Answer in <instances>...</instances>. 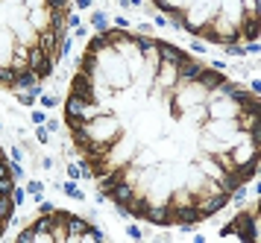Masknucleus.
Wrapping results in <instances>:
<instances>
[{"label": "nucleus", "instance_id": "15", "mask_svg": "<svg viewBox=\"0 0 261 243\" xmlns=\"http://www.w3.org/2000/svg\"><path fill=\"white\" fill-rule=\"evenodd\" d=\"M38 103L44 105V109H53V105L59 103V100H56V97H53V94H44V97H41V100H38Z\"/></svg>", "mask_w": 261, "mask_h": 243}, {"label": "nucleus", "instance_id": "9", "mask_svg": "<svg viewBox=\"0 0 261 243\" xmlns=\"http://www.w3.org/2000/svg\"><path fill=\"white\" fill-rule=\"evenodd\" d=\"M109 47H112V44H109L106 33H97L94 38H91V41H88V53H94V56H97V53H100V50H109Z\"/></svg>", "mask_w": 261, "mask_h": 243}, {"label": "nucleus", "instance_id": "19", "mask_svg": "<svg viewBox=\"0 0 261 243\" xmlns=\"http://www.w3.org/2000/svg\"><path fill=\"white\" fill-rule=\"evenodd\" d=\"M30 194L33 197H41V182H30Z\"/></svg>", "mask_w": 261, "mask_h": 243}, {"label": "nucleus", "instance_id": "3", "mask_svg": "<svg viewBox=\"0 0 261 243\" xmlns=\"http://www.w3.org/2000/svg\"><path fill=\"white\" fill-rule=\"evenodd\" d=\"M144 220H150L153 226H170L173 223V205H150V211L144 214Z\"/></svg>", "mask_w": 261, "mask_h": 243}, {"label": "nucleus", "instance_id": "18", "mask_svg": "<svg viewBox=\"0 0 261 243\" xmlns=\"http://www.w3.org/2000/svg\"><path fill=\"white\" fill-rule=\"evenodd\" d=\"M12 202H15V205H21V202H24V191L12 187Z\"/></svg>", "mask_w": 261, "mask_h": 243}, {"label": "nucleus", "instance_id": "4", "mask_svg": "<svg viewBox=\"0 0 261 243\" xmlns=\"http://www.w3.org/2000/svg\"><path fill=\"white\" fill-rule=\"evenodd\" d=\"M132 194H135V191H132V185H126V182H115L112 187H106V197L112 199L115 205H126L132 199Z\"/></svg>", "mask_w": 261, "mask_h": 243}, {"label": "nucleus", "instance_id": "2", "mask_svg": "<svg viewBox=\"0 0 261 243\" xmlns=\"http://www.w3.org/2000/svg\"><path fill=\"white\" fill-rule=\"evenodd\" d=\"M155 50H159V59L162 62H167V65H182L185 59H188V53H182L179 47H173V44H165V41H155Z\"/></svg>", "mask_w": 261, "mask_h": 243}, {"label": "nucleus", "instance_id": "23", "mask_svg": "<svg viewBox=\"0 0 261 243\" xmlns=\"http://www.w3.org/2000/svg\"><path fill=\"white\" fill-rule=\"evenodd\" d=\"M41 214H53V205L50 202H41Z\"/></svg>", "mask_w": 261, "mask_h": 243}, {"label": "nucleus", "instance_id": "6", "mask_svg": "<svg viewBox=\"0 0 261 243\" xmlns=\"http://www.w3.org/2000/svg\"><path fill=\"white\" fill-rule=\"evenodd\" d=\"M150 205H153V202H150L147 197H141V194H132V199L126 202V208H129V217H141V220H144V214L150 211Z\"/></svg>", "mask_w": 261, "mask_h": 243}, {"label": "nucleus", "instance_id": "24", "mask_svg": "<svg viewBox=\"0 0 261 243\" xmlns=\"http://www.w3.org/2000/svg\"><path fill=\"white\" fill-rule=\"evenodd\" d=\"M76 6H80V9H88V6H91V0H76Z\"/></svg>", "mask_w": 261, "mask_h": 243}, {"label": "nucleus", "instance_id": "1", "mask_svg": "<svg viewBox=\"0 0 261 243\" xmlns=\"http://www.w3.org/2000/svg\"><path fill=\"white\" fill-rule=\"evenodd\" d=\"M71 94L73 97H80L83 103H94L97 88H94V82H91V76H88V73H76L73 82H71Z\"/></svg>", "mask_w": 261, "mask_h": 243}, {"label": "nucleus", "instance_id": "16", "mask_svg": "<svg viewBox=\"0 0 261 243\" xmlns=\"http://www.w3.org/2000/svg\"><path fill=\"white\" fill-rule=\"evenodd\" d=\"M68 176H71V179H80V176H83V167H80V164H71V167H68Z\"/></svg>", "mask_w": 261, "mask_h": 243}, {"label": "nucleus", "instance_id": "17", "mask_svg": "<svg viewBox=\"0 0 261 243\" xmlns=\"http://www.w3.org/2000/svg\"><path fill=\"white\" fill-rule=\"evenodd\" d=\"M18 103H21V105H36V97H30V94H21V97H18Z\"/></svg>", "mask_w": 261, "mask_h": 243}, {"label": "nucleus", "instance_id": "21", "mask_svg": "<svg viewBox=\"0 0 261 243\" xmlns=\"http://www.w3.org/2000/svg\"><path fill=\"white\" fill-rule=\"evenodd\" d=\"M38 141H41V144H47V129H44V126L38 129Z\"/></svg>", "mask_w": 261, "mask_h": 243}, {"label": "nucleus", "instance_id": "14", "mask_svg": "<svg viewBox=\"0 0 261 243\" xmlns=\"http://www.w3.org/2000/svg\"><path fill=\"white\" fill-rule=\"evenodd\" d=\"M65 194H68V197H73V199H83V191L73 185V179L68 182V185H65Z\"/></svg>", "mask_w": 261, "mask_h": 243}, {"label": "nucleus", "instance_id": "12", "mask_svg": "<svg viewBox=\"0 0 261 243\" xmlns=\"http://www.w3.org/2000/svg\"><path fill=\"white\" fill-rule=\"evenodd\" d=\"M12 187H15V176H0V197L12 194Z\"/></svg>", "mask_w": 261, "mask_h": 243}, {"label": "nucleus", "instance_id": "22", "mask_svg": "<svg viewBox=\"0 0 261 243\" xmlns=\"http://www.w3.org/2000/svg\"><path fill=\"white\" fill-rule=\"evenodd\" d=\"M33 123H44V115L41 112H33Z\"/></svg>", "mask_w": 261, "mask_h": 243}, {"label": "nucleus", "instance_id": "13", "mask_svg": "<svg viewBox=\"0 0 261 243\" xmlns=\"http://www.w3.org/2000/svg\"><path fill=\"white\" fill-rule=\"evenodd\" d=\"M18 240H21V243H33V240H36V229H33V226H27L24 232L18 234Z\"/></svg>", "mask_w": 261, "mask_h": 243}, {"label": "nucleus", "instance_id": "20", "mask_svg": "<svg viewBox=\"0 0 261 243\" xmlns=\"http://www.w3.org/2000/svg\"><path fill=\"white\" fill-rule=\"evenodd\" d=\"M115 26H120V30H126V26H129V21H126L123 15H118V18H115Z\"/></svg>", "mask_w": 261, "mask_h": 243}, {"label": "nucleus", "instance_id": "11", "mask_svg": "<svg viewBox=\"0 0 261 243\" xmlns=\"http://www.w3.org/2000/svg\"><path fill=\"white\" fill-rule=\"evenodd\" d=\"M0 85H6V88H15V73L9 65H0Z\"/></svg>", "mask_w": 261, "mask_h": 243}, {"label": "nucleus", "instance_id": "8", "mask_svg": "<svg viewBox=\"0 0 261 243\" xmlns=\"http://www.w3.org/2000/svg\"><path fill=\"white\" fill-rule=\"evenodd\" d=\"M65 223H68V234H71V240H83L88 223L80 220V217H65Z\"/></svg>", "mask_w": 261, "mask_h": 243}, {"label": "nucleus", "instance_id": "5", "mask_svg": "<svg viewBox=\"0 0 261 243\" xmlns=\"http://www.w3.org/2000/svg\"><path fill=\"white\" fill-rule=\"evenodd\" d=\"M223 79H226V76H223V73H217L214 68H202L200 76H197V85H200L202 91L208 94V91H214V88H217Z\"/></svg>", "mask_w": 261, "mask_h": 243}, {"label": "nucleus", "instance_id": "10", "mask_svg": "<svg viewBox=\"0 0 261 243\" xmlns=\"http://www.w3.org/2000/svg\"><path fill=\"white\" fill-rule=\"evenodd\" d=\"M91 26H97V33H106L109 30V15L106 12H94V15H91Z\"/></svg>", "mask_w": 261, "mask_h": 243}, {"label": "nucleus", "instance_id": "7", "mask_svg": "<svg viewBox=\"0 0 261 243\" xmlns=\"http://www.w3.org/2000/svg\"><path fill=\"white\" fill-rule=\"evenodd\" d=\"M85 105L88 103H83V100H80V97H68V100H65V120H68V117H83L85 115Z\"/></svg>", "mask_w": 261, "mask_h": 243}]
</instances>
